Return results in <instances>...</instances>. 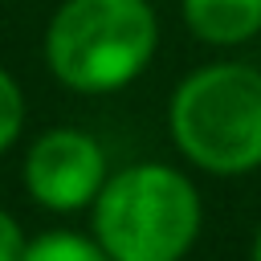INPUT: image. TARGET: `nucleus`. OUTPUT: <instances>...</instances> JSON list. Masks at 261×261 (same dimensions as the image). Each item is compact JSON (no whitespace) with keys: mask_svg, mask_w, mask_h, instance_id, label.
<instances>
[{"mask_svg":"<svg viewBox=\"0 0 261 261\" xmlns=\"http://www.w3.org/2000/svg\"><path fill=\"white\" fill-rule=\"evenodd\" d=\"M253 261H261V228H257V237H253Z\"/></svg>","mask_w":261,"mask_h":261,"instance_id":"1a4fd4ad","label":"nucleus"},{"mask_svg":"<svg viewBox=\"0 0 261 261\" xmlns=\"http://www.w3.org/2000/svg\"><path fill=\"white\" fill-rule=\"evenodd\" d=\"M171 143L212 175L261 167V69L220 61L188 73L167 102Z\"/></svg>","mask_w":261,"mask_h":261,"instance_id":"f257e3e1","label":"nucleus"},{"mask_svg":"<svg viewBox=\"0 0 261 261\" xmlns=\"http://www.w3.org/2000/svg\"><path fill=\"white\" fill-rule=\"evenodd\" d=\"M20 126H24V94H20L16 77L0 65V155L16 143Z\"/></svg>","mask_w":261,"mask_h":261,"instance_id":"0eeeda50","label":"nucleus"},{"mask_svg":"<svg viewBox=\"0 0 261 261\" xmlns=\"http://www.w3.org/2000/svg\"><path fill=\"white\" fill-rule=\"evenodd\" d=\"M24 249H29V241L20 232V220L0 208V261H20Z\"/></svg>","mask_w":261,"mask_h":261,"instance_id":"6e6552de","label":"nucleus"},{"mask_svg":"<svg viewBox=\"0 0 261 261\" xmlns=\"http://www.w3.org/2000/svg\"><path fill=\"white\" fill-rule=\"evenodd\" d=\"M159 20L147 0H65L45 33L53 77L77 94L130 86L155 57Z\"/></svg>","mask_w":261,"mask_h":261,"instance_id":"f03ea898","label":"nucleus"},{"mask_svg":"<svg viewBox=\"0 0 261 261\" xmlns=\"http://www.w3.org/2000/svg\"><path fill=\"white\" fill-rule=\"evenodd\" d=\"M204 208L196 184L167 163H130L114 171L94 200V237L110 261H179Z\"/></svg>","mask_w":261,"mask_h":261,"instance_id":"7ed1b4c3","label":"nucleus"},{"mask_svg":"<svg viewBox=\"0 0 261 261\" xmlns=\"http://www.w3.org/2000/svg\"><path fill=\"white\" fill-rule=\"evenodd\" d=\"M184 20L208 45H245L261 33V0H184Z\"/></svg>","mask_w":261,"mask_h":261,"instance_id":"39448f33","label":"nucleus"},{"mask_svg":"<svg viewBox=\"0 0 261 261\" xmlns=\"http://www.w3.org/2000/svg\"><path fill=\"white\" fill-rule=\"evenodd\" d=\"M106 171V151L94 135L77 126L45 130L24 155V188L49 212H82L94 208Z\"/></svg>","mask_w":261,"mask_h":261,"instance_id":"20e7f679","label":"nucleus"},{"mask_svg":"<svg viewBox=\"0 0 261 261\" xmlns=\"http://www.w3.org/2000/svg\"><path fill=\"white\" fill-rule=\"evenodd\" d=\"M20 261H110V253L98 245V237H77V232H45L29 241Z\"/></svg>","mask_w":261,"mask_h":261,"instance_id":"423d86ee","label":"nucleus"}]
</instances>
